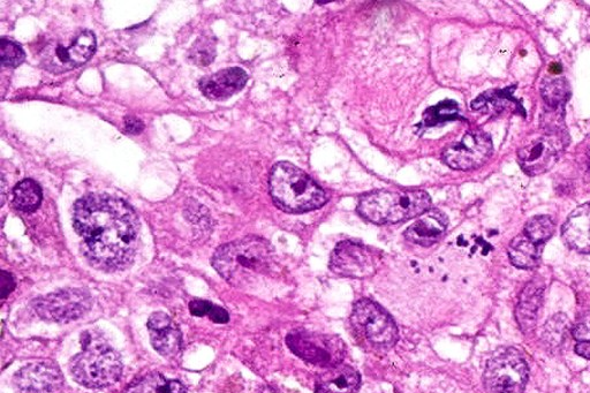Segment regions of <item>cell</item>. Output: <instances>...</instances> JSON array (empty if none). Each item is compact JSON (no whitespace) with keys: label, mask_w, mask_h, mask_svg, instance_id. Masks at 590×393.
<instances>
[{"label":"cell","mask_w":590,"mask_h":393,"mask_svg":"<svg viewBox=\"0 0 590 393\" xmlns=\"http://www.w3.org/2000/svg\"><path fill=\"white\" fill-rule=\"evenodd\" d=\"M527 362L517 350L502 349L488 361L484 383L493 393H523L528 381Z\"/></svg>","instance_id":"52a82bcc"},{"label":"cell","mask_w":590,"mask_h":393,"mask_svg":"<svg viewBox=\"0 0 590 393\" xmlns=\"http://www.w3.org/2000/svg\"><path fill=\"white\" fill-rule=\"evenodd\" d=\"M85 351L71 361L74 380L83 387L100 389L115 384L123 374V362L119 354L107 344H85Z\"/></svg>","instance_id":"5b68a950"},{"label":"cell","mask_w":590,"mask_h":393,"mask_svg":"<svg viewBox=\"0 0 590 393\" xmlns=\"http://www.w3.org/2000/svg\"><path fill=\"white\" fill-rule=\"evenodd\" d=\"M448 225L449 219L442 211L428 210L419 221H416L405 231L404 236L413 244L429 247L444 236Z\"/></svg>","instance_id":"e0dca14e"},{"label":"cell","mask_w":590,"mask_h":393,"mask_svg":"<svg viewBox=\"0 0 590 393\" xmlns=\"http://www.w3.org/2000/svg\"><path fill=\"white\" fill-rule=\"evenodd\" d=\"M189 311L194 316H208L211 321L219 324L228 323L230 320L229 313L224 308L211 304L209 301L194 300L189 304Z\"/></svg>","instance_id":"f1b7e54d"},{"label":"cell","mask_w":590,"mask_h":393,"mask_svg":"<svg viewBox=\"0 0 590 393\" xmlns=\"http://www.w3.org/2000/svg\"><path fill=\"white\" fill-rule=\"evenodd\" d=\"M570 331V321L564 314H557L550 319L543 330V340L550 349H558L565 342Z\"/></svg>","instance_id":"d4e9b609"},{"label":"cell","mask_w":590,"mask_h":393,"mask_svg":"<svg viewBox=\"0 0 590 393\" xmlns=\"http://www.w3.org/2000/svg\"><path fill=\"white\" fill-rule=\"evenodd\" d=\"M572 335L579 342H590V317L576 324L572 329Z\"/></svg>","instance_id":"4dcf8cb0"},{"label":"cell","mask_w":590,"mask_h":393,"mask_svg":"<svg viewBox=\"0 0 590 393\" xmlns=\"http://www.w3.org/2000/svg\"><path fill=\"white\" fill-rule=\"evenodd\" d=\"M360 385V375L349 366H336L328 370L316 385L315 393H355Z\"/></svg>","instance_id":"d6986e66"},{"label":"cell","mask_w":590,"mask_h":393,"mask_svg":"<svg viewBox=\"0 0 590 393\" xmlns=\"http://www.w3.org/2000/svg\"><path fill=\"white\" fill-rule=\"evenodd\" d=\"M211 263L226 282L236 287L252 285L276 268L274 248L259 237H246L219 247Z\"/></svg>","instance_id":"7a4b0ae2"},{"label":"cell","mask_w":590,"mask_h":393,"mask_svg":"<svg viewBox=\"0 0 590 393\" xmlns=\"http://www.w3.org/2000/svg\"><path fill=\"white\" fill-rule=\"evenodd\" d=\"M14 279L6 271L2 272V298L5 299L14 289Z\"/></svg>","instance_id":"d6a6232c"},{"label":"cell","mask_w":590,"mask_h":393,"mask_svg":"<svg viewBox=\"0 0 590 393\" xmlns=\"http://www.w3.org/2000/svg\"><path fill=\"white\" fill-rule=\"evenodd\" d=\"M270 194L279 208L290 214H304L328 202V195L306 173L289 162L272 168Z\"/></svg>","instance_id":"3957f363"},{"label":"cell","mask_w":590,"mask_h":393,"mask_svg":"<svg viewBox=\"0 0 590 393\" xmlns=\"http://www.w3.org/2000/svg\"><path fill=\"white\" fill-rule=\"evenodd\" d=\"M562 130H547L535 136L518 150V161L527 175L539 176L548 172L563 154L567 142Z\"/></svg>","instance_id":"9c48e42d"},{"label":"cell","mask_w":590,"mask_h":393,"mask_svg":"<svg viewBox=\"0 0 590 393\" xmlns=\"http://www.w3.org/2000/svg\"><path fill=\"white\" fill-rule=\"evenodd\" d=\"M330 268L343 277L363 279L372 277L377 268V258L365 245L343 241L331 255Z\"/></svg>","instance_id":"7c38bea8"},{"label":"cell","mask_w":590,"mask_h":393,"mask_svg":"<svg viewBox=\"0 0 590 393\" xmlns=\"http://www.w3.org/2000/svg\"><path fill=\"white\" fill-rule=\"evenodd\" d=\"M92 306V296L81 289L60 290L33 302L34 311L41 319L60 323L80 319Z\"/></svg>","instance_id":"30bf717a"},{"label":"cell","mask_w":590,"mask_h":393,"mask_svg":"<svg viewBox=\"0 0 590 393\" xmlns=\"http://www.w3.org/2000/svg\"><path fill=\"white\" fill-rule=\"evenodd\" d=\"M262 393H277L274 389L266 388L262 391Z\"/></svg>","instance_id":"d590c367"},{"label":"cell","mask_w":590,"mask_h":393,"mask_svg":"<svg viewBox=\"0 0 590 393\" xmlns=\"http://www.w3.org/2000/svg\"><path fill=\"white\" fill-rule=\"evenodd\" d=\"M147 326L151 345L163 357H173L180 351L183 336L168 314L154 313L149 317Z\"/></svg>","instance_id":"9a60e30c"},{"label":"cell","mask_w":590,"mask_h":393,"mask_svg":"<svg viewBox=\"0 0 590 393\" xmlns=\"http://www.w3.org/2000/svg\"><path fill=\"white\" fill-rule=\"evenodd\" d=\"M74 229L83 253L95 267L125 269L139 246L140 221L124 200L107 194H90L74 206Z\"/></svg>","instance_id":"6da1fadb"},{"label":"cell","mask_w":590,"mask_h":393,"mask_svg":"<svg viewBox=\"0 0 590 393\" xmlns=\"http://www.w3.org/2000/svg\"><path fill=\"white\" fill-rule=\"evenodd\" d=\"M287 345L301 359L321 367L339 366L345 355L344 343L338 337L307 331L292 332Z\"/></svg>","instance_id":"ba28073f"},{"label":"cell","mask_w":590,"mask_h":393,"mask_svg":"<svg viewBox=\"0 0 590 393\" xmlns=\"http://www.w3.org/2000/svg\"><path fill=\"white\" fill-rule=\"evenodd\" d=\"M562 236L574 251L590 254V202L574 210L567 218Z\"/></svg>","instance_id":"ac0fdd59"},{"label":"cell","mask_w":590,"mask_h":393,"mask_svg":"<svg viewBox=\"0 0 590 393\" xmlns=\"http://www.w3.org/2000/svg\"><path fill=\"white\" fill-rule=\"evenodd\" d=\"M216 57V42L208 36H202L196 41L191 50H189L188 58L192 63L199 66H208L214 62Z\"/></svg>","instance_id":"83f0119b"},{"label":"cell","mask_w":590,"mask_h":393,"mask_svg":"<svg viewBox=\"0 0 590 393\" xmlns=\"http://www.w3.org/2000/svg\"><path fill=\"white\" fill-rule=\"evenodd\" d=\"M576 352L580 357L590 360V342H579L576 346Z\"/></svg>","instance_id":"836d02e7"},{"label":"cell","mask_w":590,"mask_h":393,"mask_svg":"<svg viewBox=\"0 0 590 393\" xmlns=\"http://www.w3.org/2000/svg\"><path fill=\"white\" fill-rule=\"evenodd\" d=\"M542 298L543 286L537 283H529L521 293L517 307V320L524 332L534 329Z\"/></svg>","instance_id":"ffe728a7"},{"label":"cell","mask_w":590,"mask_h":393,"mask_svg":"<svg viewBox=\"0 0 590 393\" xmlns=\"http://www.w3.org/2000/svg\"><path fill=\"white\" fill-rule=\"evenodd\" d=\"M247 73L239 67L226 68L200 81V89L211 101H224L246 86Z\"/></svg>","instance_id":"2e32d148"},{"label":"cell","mask_w":590,"mask_h":393,"mask_svg":"<svg viewBox=\"0 0 590 393\" xmlns=\"http://www.w3.org/2000/svg\"><path fill=\"white\" fill-rule=\"evenodd\" d=\"M0 55H2V64L6 67H18L26 58L25 51L19 44L2 39L0 41Z\"/></svg>","instance_id":"f546056e"},{"label":"cell","mask_w":590,"mask_h":393,"mask_svg":"<svg viewBox=\"0 0 590 393\" xmlns=\"http://www.w3.org/2000/svg\"><path fill=\"white\" fill-rule=\"evenodd\" d=\"M352 326L370 345L387 350L397 343L398 329L392 317L370 299H362L355 304Z\"/></svg>","instance_id":"8992f818"},{"label":"cell","mask_w":590,"mask_h":393,"mask_svg":"<svg viewBox=\"0 0 590 393\" xmlns=\"http://www.w3.org/2000/svg\"><path fill=\"white\" fill-rule=\"evenodd\" d=\"M541 245H537L526 234L514 238L509 246L511 262L517 268L531 269L539 262Z\"/></svg>","instance_id":"44dd1931"},{"label":"cell","mask_w":590,"mask_h":393,"mask_svg":"<svg viewBox=\"0 0 590 393\" xmlns=\"http://www.w3.org/2000/svg\"><path fill=\"white\" fill-rule=\"evenodd\" d=\"M541 95L552 110L562 108L570 96V86L565 79H547L542 82Z\"/></svg>","instance_id":"cb8c5ba5"},{"label":"cell","mask_w":590,"mask_h":393,"mask_svg":"<svg viewBox=\"0 0 590 393\" xmlns=\"http://www.w3.org/2000/svg\"><path fill=\"white\" fill-rule=\"evenodd\" d=\"M13 385L17 393H60L64 377L54 362H34L15 374Z\"/></svg>","instance_id":"4fadbf2b"},{"label":"cell","mask_w":590,"mask_h":393,"mask_svg":"<svg viewBox=\"0 0 590 393\" xmlns=\"http://www.w3.org/2000/svg\"><path fill=\"white\" fill-rule=\"evenodd\" d=\"M125 128L128 133L140 134L145 125L138 118L128 116L125 118Z\"/></svg>","instance_id":"1f68e13d"},{"label":"cell","mask_w":590,"mask_h":393,"mask_svg":"<svg viewBox=\"0 0 590 393\" xmlns=\"http://www.w3.org/2000/svg\"><path fill=\"white\" fill-rule=\"evenodd\" d=\"M430 206L423 191H376L362 196L358 213L374 224H396L427 213Z\"/></svg>","instance_id":"277c9868"},{"label":"cell","mask_w":590,"mask_h":393,"mask_svg":"<svg viewBox=\"0 0 590 393\" xmlns=\"http://www.w3.org/2000/svg\"><path fill=\"white\" fill-rule=\"evenodd\" d=\"M42 198L40 185L32 179L22 180L13 191L14 206L24 213H33L40 207Z\"/></svg>","instance_id":"603a6c76"},{"label":"cell","mask_w":590,"mask_h":393,"mask_svg":"<svg viewBox=\"0 0 590 393\" xmlns=\"http://www.w3.org/2000/svg\"><path fill=\"white\" fill-rule=\"evenodd\" d=\"M183 383L166 379L160 373H151L128 385L125 393H186Z\"/></svg>","instance_id":"7402d4cb"},{"label":"cell","mask_w":590,"mask_h":393,"mask_svg":"<svg viewBox=\"0 0 590 393\" xmlns=\"http://www.w3.org/2000/svg\"><path fill=\"white\" fill-rule=\"evenodd\" d=\"M493 151V141L487 133L471 131L461 141L446 147L442 158L451 169L470 171L487 163Z\"/></svg>","instance_id":"8fae6325"},{"label":"cell","mask_w":590,"mask_h":393,"mask_svg":"<svg viewBox=\"0 0 590 393\" xmlns=\"http://www.w3.org/2000/svg\"><path fill=\"white\" fill-rule=\"evenodd\" d=\"M458 104L453 101H444L436 107L429 108L423 115V125L425 127H434L450 120L459 118Z\"/></svg>","instance_id":"4316f807"},{"label":"cell","mask_w":590,"mask_h":393,"mask_svg":"<svg viewBox=\"0 0 590 393\" xmlns=\"http://www.w3.org/2000/svg\"><path fill=\"white\" fill-rule=\"evenodd\" d=\"M96 50V37L94 33L82 32L70 47H58L55 58L49 60L47 68L51 72H67L88 62Z\"/></svg>","instance_id":"5bb4252c"},{"label":"cell","mask_w":590,"mask_h":393,"mask_svg":"<svg viewBox=\"0 0 590 393\" xmlns=\"http://www.w3.org/2000/svg\"><path fill=\"white\" fill-rule=\"evenodd\" d=\"M555 223L549 216H536L527 222L525 226L526 236L537 245L546 243L554 234Z\"/></svg>","instance_id":"484cf974"},{"label":"cell","mask_w":590,"mask_h":393,"mask_svg":"<svg viewBox=\"0 0 590 393\" xmlns=\"http://www.w3.org/2000/svg\"><path fill=\"white\" fill-rule=\"evenodd\" d=\"M586 157H587V175L590 177V147L587 149V153H586Z\"/></svg>","instance_id":"e575fe53"}]
</instances>
